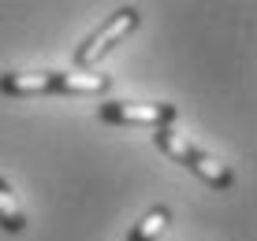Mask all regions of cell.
<instances>
[{"mask_svg":"<svg viewBox=\"0 0 257 241\" xmlns=\"http://www.w3.org/2000/svg\"><path fill=\"white\" fill-rule=\"evenodd\" d=\"M172 222V208H164V204H157V208H149L146 216H142V222L135 230H131L127 241H157L164 234V226Z\"/></svg>","mask_w":257,"mask_h":241,"instance_id":"6","label":"cell"},{"mask_svg":"<svg viewBox=\"0 0 257 241\" xmlns=\"http://www.w3.org/2000/svg\"><path fill=\"white\" fill-rule=\"evenodd\" d=\"M112 78L108 74H64V70H38V74H0V93L8 96H38V93H56V96H82V93H108Z\"/></svg>","mask_w":257,"mask_h":241,"instance_id":"1","label":"cell"},{"mask_svg":"<svg viewBox=\"0 0 257 241\" xmlns=\"http://www.w3.org/2000/svg\"><path fill=\"white\" fill-rule=\"evenodd\" d=\"M97 119L108 126H172L179 119L175 104H131V100H104L97 108Z\"/></svg>","mask_w":257,"mask_h":241,"instance_id":"3","label":"cell"},{"mask_svg":"<svg viewBox=\"0 0 257 241\" xmlns=\"http://www.w3.org/2000/svg\"><path fill=\"white\" fill-rule=\"evenodd\" d=\"M153 141H157V148H161L168 160L183 164L187 171L198 174L201 182H209L212 190H231V186H235V171H231V167L220 164L216 156H209L205 148H198L187 134H175L172 126H157L153 130Z\"/></svg>","mask_w":257,"mask_h":241,"instance_id":"2","label":"cell"},{"mask_svg":"<svg viewBox=\"0 0 257 241\" xmlns=\"http://www.w3.org/2000/svg\"><path fill=\"white\" fill-rule=\"evenodd\" d=\"M0 230H8V234H23L26 230V212L8 178H0Z\"/></svg>","mask_w":257,"mask_h":241,"instance_id":"5","label":"cell"},{"mask_svg":"<svg viewBox=\"0 0 257 241\" xmlns=\"http://www.w3.org/2000/svg\"><path fill=\"white\" fill-rule=\"evenodd\" d=\"M138 19H142V15H138V8H119V12L112 15V19L104 22L101 30L86 38V44L75 52V64L82 67V70H86V67H93L97 60H101L104 52L112 48V44H119L131 30H138Z\"/></svg>","mask_w":257,"mask_h":241,"instance_id":"4","label":"cell"}]
</instances>
